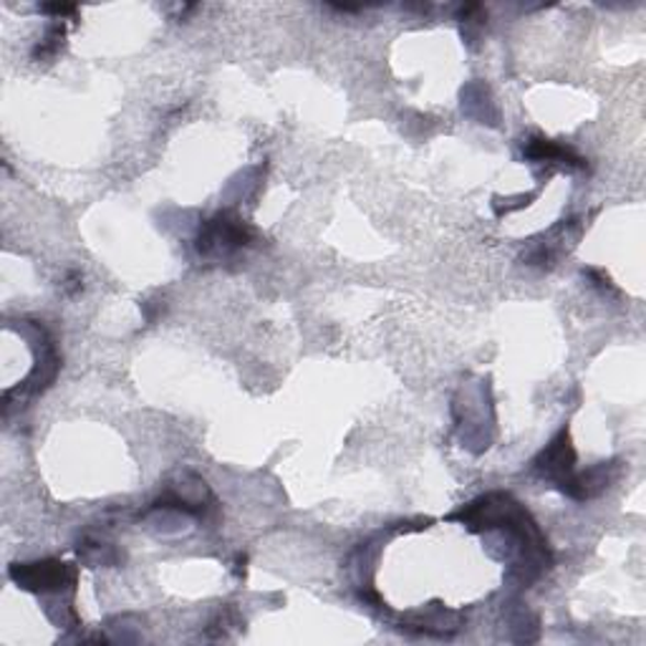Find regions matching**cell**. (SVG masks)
<instances>
[{"instance_id": "obj_1", "label": "cell", "mask_w": 646, "mask_h": 646, "mask_svg": "<svg viewBox=\"0 0 646 646\" xmlns=\"http://www.w3.org/2000/svg\"><path fill=\"white\" fill-rule=\"evenodd\" d=\"M449 521H460L472 533H500L508 538L505 558L521 573V586L533 583L550 566L546 535L528 510L508 492H490L472 500L460 513L449 515Z\"/></svg>"}, {"instance_id": "obj_2", "label": "cell", "mask_w": 646, "mask_h": 646, "mask_svg": "<svg viewBox=\"0 0 646 646\" xmlns=\"http://www.w3.org/2000/svg\"><path fill=\"white\" fill-rule=\"evenodd\" d=\"M253 227L233 212H218L208 223H202L194 248L205 258H231L233 253L248 248L253 243Z\"/></svg>"}, {"instance_id": "obj_3", "label": "cell", "mask_w": 646, "mask_h": 646, "mask_svg": "<svg viewBox=\"0 0 646 646\" xmlns=\"http://www.w3.org/2000/svg\"><path fill=\"white\" fill-rule=\"evenodd\" d=\"M8 576L19 583V589L38 593V597H64L76 591V568L64 560H33V564H13Z\"/></svg>"}, {"instance_id": "obj_4", "label": "cell", "mask_w": 646, "mask_h": 646, "mask_svg": "<svg viewBox=\"0 0 646 646\" xmlns=\"http://www.w3.org/2000/svg\"><path fill=\"white\" fill-rule=\"evenodd\" d=\"M533 470L538 472L543 480L554 482L564 495L571 498L576 482V453L568 430H560L558 435L550 439V445H546V449L535 457Z\"/></svg>"}, {"instance_id": "obj_5", "label": "cell", "mask_w": 646, "mask_h": 646, "mask_svg": "<svg viewBox=\"0 0 646 646\" xmlns=\"http://www.w3.org/2000/svg\"><path fill=\"white\" fill-rule=\"evenodd\" d=\"M523 155L525 159H531L533 165H558V167H576V169H581L586 165L573 149L560 147V144L550 142L546 137H531L523 144Z\"/></svg>"}, {"instance_id": "obj_6", "label": "cell", "mask_w": 646, "mask_h": 646, "mask_svg": "<svg viewBox=\"0 0 646 646\" xmlns=\"http://www.w3.org/2000/svg\"><path fill=\"white\" fill-rule=\"evenodd\" d=\"M76 550H79V558L87 560L89 566H112L119 560L116 548L101 538H83Z\"/></svg>"}, {"instance_id": "obj_7", "label": "cell", "mask_w": 646, "mask_h": 646, "mask_svg": "<svg viewBox=\"0 0 646 646\" xmlns=\"http://www.w3.org/2000/svg\"><path fill=\"white\" fill-rule=\"evenodd\" d=\"M64 36H66V29L62 23H56V25H51V29L46 31V36L41 38V44L36 46V51H33V58H51V56H56L58 51L64 48Z\"/></svg>"}, {"instance_id": "obj_8", "label": "cell", "mask_w": 646, "mask_h": 646, "mask_svg": "<svg viewBox=\"0 0 646 646\" xmlns=\"http://www.w3.org/2000/svg\"><path fill=\"white\" fill-rule=\"evenodd\" d=\"M44 13H54V15H76V5H44L41 8Z\"/></svg>"}]
</instances>
